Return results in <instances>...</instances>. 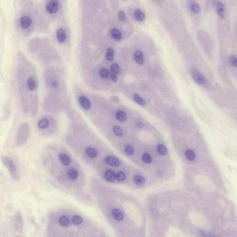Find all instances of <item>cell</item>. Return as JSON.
<instances>
[{"label":"cell","mask_w":237,"mask_h":237,"mask_svg":"<svg viewBox=\"0 0 237 237\" xmlns=\"http://www.w3.org/2000/svg\"><path fill=\"white\" fill-rule=\"evenodd\" d=\"M110 78L112 80L113 82H116L117 81V77L116 74H114L112 73V74H111Z\"/></svg>","instance_id":"obj_38"},{"label":"cell","mask_w":237,"mask_h":237,"mask_svg":"<svg viewBox=\"0 0 237 237\" xmlns=\"http://www.w3.org/2000/svg\"><path fill=\"white\" fill-rule=\"evenodd\" d=\"M142 159L143 161L146 164H150L152 161L151 157L148 154H144L142 156Z\"/></svg>","instance_id":"obj_29"},{"label":"cell","mask_w":237,"mask_h":237,"mask_svg":"<svg viewBox=\"0 0 237 237\" xmlns=\"http://www.w3.org/2000/svg\"><path fill=\"white\" fill-rule=\"evenodd\" d=\"M134 59L136 62L139 65H142L144 63V55L140 51H137L134 53Z\"/></svg>","instance_id":"obj_17"},{"label":"cell","mask_w":237,"mask_h":237,"mask_svg":"<svg viewBox=\"0 0 237 237\" xmlns=\"http://www.w3.org/2000/svg\"><path fill=\"white\" fill-rule=\"evenodd\" d=\"M135 16L139 21H142L145 18V14L139 9L136 10L135 12Z\"/></svg>","instance_id":"obj_23"},{"label":"cell","mask_w":237,"mask_h":237,"mask_svg":"<svg viewBox=\"0 0 237 237\" xmlns=\"http://www.w3.org/2000/svg\"><path fill=\"white\" fill-rule=\"evenodd\" d=\"M51 85H52V87L54 88H57L58 86V83L57 81H53L51 83Z\"/></svg>","instance_id":"obj_39"},{"label":"cell","mask_w":237,"mask_h":237,"mask_svg":"<svg viewBox=\"0 0 237 237\" xmlns=\"http://www.w3.org/2000/svg\"><path fill=\"white\" fill-rule=\"evenodd\" d=\"M116 118L120 121L123 122L127 120V115L124 112L120 111L117 113Z\"/></svg>","instance_id":"obj_22"},{"label":"cell","mask_w":237,"mask_h":237,"mask_svg":"<svg viewBox=\"0 0 237 237\" xmlns=\"http://www.w3.org/2000/svg\"><path fill=\"white\" fill-rule=\"evenodd\" d=\"M7 168H8L9 174L13 179L15 181H18L19 180V177L16 167V165L14 164L13 161L11 160Z\"/></svg>","instance_id":"obj_4"},{"label":"cell","mask_w":237,"mask_h":237,"mask_svg":"<svg viewBox=\"0 0 237 237\" xmlns=\"http://www.w3.org/2000/svg\"><path fill=\"white\" fill-rule=\"evenodd\" d=\"M78 101L80 105L84 110H88L91 108V103L89 99L85 96H80L79 97Z\"/></svg>","instance_id":"obj_8"},{"label":"cell","mask_w":237,"mask_h":237,"mask_svg":"<svg viewBox=\"0 0 237 237\" xmlns=\"http://www.w3.org/2000/svg\"><path fill=\"white\" fill-rule=\"evenodd\" d=\"M21 26L24 29L28 28L32 23V20L28 16H23L20 19Z\"/></svg>","instance_id":"obj_12"},{"label":"cell","mask_w":237,"mask_h":237,"mask_svg":"<svg viewBox=\"0 0 237 237\" xmlns=\"http://www.w3.org/2000/svg\"><path fill=\"white\" fill-rule=\"evenodd\" d=\"M104 177L106 181L108 182H113L116 178V176L115 173L110 170L106 171L104 174Z\"/></svg>","instance_id":"obj_16"},{"label":"cell","mask_w":237,"mask_h":237,"mask_svg":"<svg viewBox=\"0 0 237 237\" xmlns=\"http://www.w3.org/2000/svg\"><path fill=\"white\" fill-rule=\"evenodd\" d=\"M27 83H28V86L30 90H33L36 88V82L32 77H30L28 79Z\"/></svg>","instance_id":"obj_21"},{"label":"cell","mask_w":237,"mask_h":237,"mask_svg":"<svg viewBox=\"0 0 237 237\" xmlns=\"http://www.w3.org/2000/svg\"><path fill=\"white\" fill-rule=\"evenodd\" d=\"M118 18H119L121 21H125V19H126V16H125V13L123 11H120L118 13Z\"/></svg>","instance_id":"obj_37"},{"label":"cell","mask_w":237,"mask_h":237,"mask_svg":"<svg viewBox=\"0 0 237 237\" xmlns=\"http://www.w3.org/2000/svg\"><path fill=\"white\" fill-rule=\"evenodd\" d=\"M113 130L114 133L116 135L118 136H122L123 134V132L121 128L118 127V126H115L113 127Z\"/></svg>","instance_id":"obj_33"},{"label":"cell","mask_w":237,"mask_h":237,"mask_svg":"<svg viewBox=\"0 0 237 237\" xmlns=\"http://www.w3.org/2000/svg\"><path fill=\"white\" fill-rule=\"evenodd\" d=\"M216 7L217 12L218 13V16L221 18H224L225 17V7L223 3L220 1H218L216 3Z\"/></svg>","instance_id":"obj_14"},{"label":"cell","mask_w":237,"mask_h":237,"mask_svg":"<svg viewBox=\"0 0 237 237\" xmlns=\"http://www.w3.org/2000/svg\"><path fill=\"white\" fill-rule=\"evenodd\" d=\"M50 124V121L46 118H41L38 121L37 126L39 129L41 130H44L46 129Z\"/></svg>","instance_id":"obj_13"},{"label":"cell","mask_w":237,"mask_h":237,"mask_svg":"<svg viewBox=\"0 0 237 237\" xmlns=\"http://www.w3.org/2000/svg\"><path fill=\"white\" fill-rule=\"evenodd\" d=\"M66 172V175L68 179L72 182L77 181L79 176L78 171L75 168H69Z\"/></svg>","instance_id":"obj_5"},{"label":"cell","mask_w":237,"mask_h":237,"mask_svg":"<svg viewBox=\"0 0 237 237\" xmlns=\"http://www.w3.org/2000/svg\"><path fill=\"white\" fill-rule=\"evenodd\" d=\"M157 151L160 154L162 155H164L167 153V149L166 147L164 145L161 144L158 145L157 147Z\"/></svg>","instance_id":"obj_28"},{"label":"cell","mask_w":237,"mask_h":237,"mask_svg":"<svg viewBox=\"0 0 237 237\" xmlns=\"http://www.w3.org/2000/svg\"><path fill=\"white\" fill-rule=\"evenodd\" d=\"M191 76L195 82L199 85H204L206 83V79L202 74L196 70H193L191 72Z\"/></svg>","instance_id":"obj_3"},{"label":"cell","mask_w":237,"mask_h":237,"mask_svg":"<svg viewBox=\"0 0 237 237\" xmlns=\"http://www.w3.org/2000/svg\"><path fill=\"white\" fill-rule=\"evenodd\" d=\"M1 162H2L3 165L6 167H7V165H8L9 162L11 160L10 159H9L7 157L2 155L1 156Z\"/></svg>","instance_id":"obj_30"},{"label":"cell","mask_w":237,"mask_h":237,"mask_svg":"<svg viewBox=\"0 0 237 237\" xmlns=\"http://www.w3.org/2000/svg\"><path fill=\"white\" fill-rule=\"evenodd\" d=\"M57 221H58V224L61 227H67L71 225V222L72 221L66 215H62L59 217Z\"/></svg>","instance_id":"obj_9"},{"label":"cell","mask_w":237,"mask_h":237,"mask_svg":"<svg viewBox=\"0 0 237 237\" xmlns=\"http://www.w3.org/2000/svg\"><path fill=\"white\" fill-rule=\"evenodd\" d=\"M185 155L187 159L189 160L193 161L195 159V154L193 151L191 150H187L185 152Z\"/></svg>","instance_id":"obj_24"},{"label":"cell","mask_w":237,"mask_h":237,"mask_svg":"<svg viewBox=\"0 0 237 237\" xmlns=\"http://www.w3.org/2000/svg\"><path fill=\"white\" fill-rule=\"evenodd\" d=\"M29 132V126L27 123L23 122L19 125L16 136V143L19 145H23L27 143Z\"/></svg>","instance_id":"obj_1"},{"label":"cell","mask_w":237,"mask_h":237,"mask_svg":"<svg viewBox=\"0 0 237 237\" xmlns=\"http://www.w3.org/2000/svg\"><path fill=\"white\" fill-rule=\"evenodd\" d=\"M134 181L136 185L140 186L144 184L145 179L142 176L136 175L134 177Z\"/></svg>","instance_id":"obj_20"},{"label":"cell","mask_w":237,"mask_h":237,"mask_svg":"<svg viewBox=\"0 0 237 237\" xmlns=\"http://www.w3.org/2000/svg\"><path fill=\"white\" fill-rule=\"evenodd\" d=\"M105 162L107 165L113 166L117 167L120 165V161L116 157L113 156H107L105 158Z\"/></svg>","instance_id":"obj_10"},{"label":"cell","mask_w":237,"mask_h":237,"mask_svg":"<svg viewBox=\"0 0 237 237\" xmlns=\"http://www.w3.org/2000/svg\"><path fill=\"white\" fill-rule=\"evenodd\" d=\"M58 159L62 165L64 166H68L71 165L72 159L66 154L61 153L58 155Z\"/></svg>","instance_id":"obj_7"},{"label":"cell","mask_w":237,"mask_h":237,"mask_svg":"<svg viewBox=\"0 0 237 237\" xmlns=\"http://www.w3.org/2000/svg\"><path fill=\"white\" fill-rule=\"evenodd\" d=\"M134 101L137 102L141 106H144L145 104V101L138 95H135L133 96Z\"/></svg>","instance_id":"obj_27"},{"label":"cell","mask_w":237,"mask_h":237,"mask_svg":"<svg viewBox=\"0 0 237 237\" xmlns=\"http://www.w3.org/2000/svg\"><path fill=\"white\" fill-rule=\"evenodd\" d=\"M230 62L231 65L234 67H237V57L235 55H232L230 57Z\"/></svg>","instance_id":"obj_35"},{"label":"cell","mask_w":237,"mask_h":237,"mask_svg":"<svg viewBox=\"0 0 237 237\" xmlns=\"http://www.w3.org/2000/svg\"><path fill=\"white\" fill-rule=\"evenodd\" d=\"M99 73L100 77L103 79L107 78V77H108V75H109L108 71L105 68H101L100 70Z\"/></svg>","instance_id":"obj_31"},{"label":"cell","mask_w":237,"mask_h":237,"mask_svg":"<svg viewBox=\"0 0 237 237\" xmlns=\"http://www.w3.org/2000/svg\"><path fill=\"white\" fill-rule=\"evenodd\" d=\"M116 179L119 181H123L126 179V175L123 172H119L117 174Z\"/></svg>","instance_id":"obj_36"},{"label":"cell","mask_w":237,"mask_h":237,"mask_svg":"<svg viewBox=\"0 0 237 237\" xmlns=\"http://www.w3.org/2000/svg\"><path fill=\"white\" fill-rule=\"evenodd\" d=\"M59 7V1L56 0H52L48 1L46 3V9L48 13H55L58 10Z\"/></svg>","instance_id":"obj_6"},{"label":"cell","mask_w":237,"mask_h":237,"mask_svg":"<svg viewBox=\"0 0 237 237\" xmlns=\"http://www.w3.org/2000/svg\"><path fill=\"white\" fill-rule=\"evenodd\" d=\"M106 57L108 61H111L113 60V57H114V52H113V50L111 48H108L107 49Z\"/></svg>","instance_id":"obj_25"},{"label":"cell","mask_w":237,"mask_h":237,"mask_svg":"<svg viewBox=\"0 0 237 237\" xmlns=\"http://www.w3.org/2000/svg\"><path fill=\"white\" fill-rule=\"evenodd\" d=\"M57 40L60 43H63L66 41V31L64 29L62 28L58 29L57 31Z\"/></svg>","instance_id":"obj_11"},{"label":"cell","mask_w":237,"mask_h":237,"mask_svg":"<svg viewBox=\"0 0 237 237\" xmlns=\"http://www.w3.org/2000/svg\"><path fill=\"white\" fill-rule=\"evenodd\" d=\"M111 71L112 73L116 74V75L118 74L120 72V67L117 63H113L111 66Z\"/></svg>","instance_id":"obj_26"},{"label":"cell","mask_w":237,"mask_h":237,"mask_svg":"<svg viewBox=\"0 0 237 237\" xmlns=\"http://www.w3.org/2000/svg\"><path fill=\"white\" fill-rule=\"evenodd\" d=\"M191 9L193 12L195 13H199L200 11V6L197 4H193L191 6Z\"/></svg>","instance_id":"obj_32"},{"label":"cell","mask_w":237,"mask_h":237,"mask_svg":"<svg viewBox=\"0 0 237 237\" xmlns=\"http://www.w3.org/2000/svg\"><path fill=\"white\" fill-rule=\"evenodd\" d=\"M85 154L90 159L95 158L97 155V151L95 149L92 147H86L85 150Z\"/></svg>","instance_id":"obj_15"},{"label":"cell","mask_w":237,"mask_h":237,"mask_svg":"<svg viewBox=\"0 0 237 237\" xmlns=\"http://www.w3.org/2000/svg\"><path fill=\"white\" fill-rule=\"evenodd\" d=\"M110 215L112 219L115 221L120 222L125 219V215L122 210L119 207H113L110 211Z\"/></svg>","instance_id":"obj_2"},{"label":"cell","mask_w":237,"mask_h":237,"mask_svg":"<svg viewBox=\"0 0 237 237\" xmlns=\"http://www.w3.org/2000/svg\"><path fill=\"white\" fill-rule=\"evenodd\" d=\"M72 223L75 226H80L83 221V218L78 215H74L71 219Z\"/></svg>","instance_id":"obj_18"},{"label":"cell","mask_w":237,"mask_h":237,"mask_svg":"<svg viewBox=\"0 0 237 237\" xmlns=\"http://www.w3.org/2000/svg\"><path fill=\"white\" fill-rule=\"evenodd\" d=\"M112 36L115 40L116 41H120L122 39V34L117 29H113L112 30L111 32Z\"/></svg>","instance_id":"obj_19"},{"label":"cell","mask_w":237,"mask_h":237,"mask_svg":"<svg viewBox=\"0 0 237 237\" xmlns=\"http://www.w3.org/2000/svg\"><path fill=\"white\" fill-rule=\"evenodd\" d=\"M215 237V236H211V237Z\"/></svg>","instance_id":"obj_40"},{"label":"cell","mask_w":237,"mask_h":237,"mask_svg":"<svg viewBox=\"0 0 237 237\" xmlns=\"http://www.w3.org/2000/svg\"><path fill=\"white\" fill-rule=\"evenodd\" d=\"M125 152L127 154L131 155L134 153V149L131 145H127L125 147Z\"/></svg>","instance_id":"obj_34"}]
</instances>
